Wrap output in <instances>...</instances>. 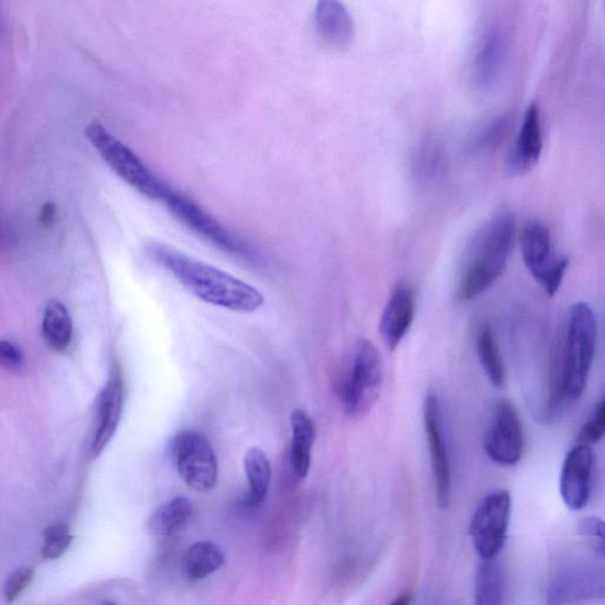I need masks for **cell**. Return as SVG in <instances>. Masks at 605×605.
<instances>
[{
  "label": "cell",
  "instance_id": "obj_15",
  "mask_svg": "<svg viewBox=\"0 0 605 605\" xmlns=\"http://www.w3.org/2000/svg\"><path fill=\"white\" fill-rule=\"evenodd\" d=\"M414 316V292L410 285L400 283L392 290L379 325L380 335L390 352H395L411 331Z\"/></svg>",
  "mask_w": 605,
  "mask_h": 605
},
{
  "label": "cell",
  "instance_id": "obj_26",
  "mask_svg": "<svg viewBox=\"0 0 605 605\" xmlns=\"http://www.w3.org/2000/svg\"><path fill=\"white\" fill-rule=\"evenodd\" d=\"M74 536L67 526L56 525L46 529L42 554L45 560H57L73 543Z\"/></svg>",
  "mask_w": 605,
  "mask_h": 605
},
{
  "label": "cell",
  "instance_id": "obj_23",
  "mask_svg": "<svg viewBox=\"0 0 605 605\" xmlns=\"http://www.w3.org/2000/svg\"><path fill=\"white\" fill-rule=\"evenodd\" d=\"M477 353L490 383L500 388L506 382V369L493 326H482L477 337Z\"/></svg>",
  "mask_w": 605,
  "mask_h": 605
},
{
  "label": "cell",
  "instance_id": "obj_16",
  "mask_svg": "<svg viewBox=\"0 0 605 605\" xmlns=\"http://www.w3.org/2000/svg\"><path fill=\"white\" fill-rule=\"evenodd\" d=\"M543 126L541 110L531 105L522 119L510 160L511 171L517 173L532 170L543 152Z\"/></svg>",
  "mask_w": 605,
  "mask_h": 605
},
{
  "label": "cell",
  "instance_id": "obj_19",
  "mask_svg": "<svg viewBox=\"0 0 605 605\" xmlns=\"http://www.w3.org/2000/svg\"><path fill=\"white\" fill-rule=\"evenodd\" d=\"M244 469L249 484L244 505L258 508L266 501L271 483L272 469L267 453L259 447H251L244 456Z\"/></svg>",
  "mask_w": 605,
  "mask_h": 605
},
{
  "label": "cell",
  "instance_id": "obj_14",
  "mask_svg": "<svg viewBox=\"0 0 605 605\" xmlns=\"http://www.w3.org/2000/svg\"><path fill=\"white\" fill-rule=\"evenodd\" d=\"M123 414V381L118 368H114L110 378L97 399V424L91 441V454L100 456L116 436Z\"/></svg>",
  "mask_w": 605,
  "mask_h": 605
},
{
  "label": "cell",
  "instance_id": "obj_17",
  "mask_svg": "<svg viewBox=\"0 0 605 605\" xmlns=\"http://www.w3.org/2000/svg\"><path fill=\"white\" fill-rule=\"evenodd\" d=\"M290 426V467L294 478L303 480L312 468L313 449L317 436L316 424L312 417L298 408L291 413Z\"/></svg>",
  "mask_w": 605,
  "mask_h": 605
},
{
  "label": "cell",
  "instance_id": "obj_8",
  "mask_svg": "<svg viewBox=\"0 0 605 605\" xmlns=\"http://www.w3.org/2000/svg\"><path fill=\"white\" fill-rule=\"evenodd\" d=\"M519 241L529 272L548 296L553 298L563 283L569 258L555 252L550 230L541 222H529L522 227Z\"/></svg>",
  "mask_w": 605,
  "mask_h": 605
},
{
  "label": "cell",
  "instance_id": "obj_31",
  "mask_svg": "<svg viewBox=\"0 0 605 605\" xmlns=\"http://www.w3.org/2000/svg\"><path fill=\"white\" fill-rule=\"evenodd\" d=\"M413 594L403 593L398 596L395 601H391L388 605H413Z\"/></svg>",
  "mask_w": 605,
  "mask_h": 605
},
{
  "label": "cell",
  "instance_id": "obj_29",
  "mask_svg": "<svg viewBox=\"0 0 605 605\" xmlns=\"http://www.w3.org/2000/svg\"><path fill=\"white\" fill-rule=\"evenodd\" d=\"M35 577V571L31 568H21L12 572L4 586V596L8 603H12L30 585Z\"/></svg>",
  "mask_w": 605,
  "mask_h": 605
},
{
  "label": "cell",
  "instance_id": "obj_30",
  "mask_svg": "<svg viewBox=\"0 0 605 605\" xmlns=\"http://www.w3.org/2000/svg\"><path fill=\"white\" fill-rule=\"evenodd\" d=\"M25 363V354L18 342L3 339L0 342V364L11 371H19Z\"/></svg>",
  "mask_w": 605,
  "mask_h": 605
},
{
  "label": "cell",
  "instance_id": "obj_5",
  "mask_svg": "<svg viewBox=\"0 0 605 605\" xmlns=\"http://www.w3.org/2000/svg\"><path fill=\"white\" fill-rule=\"evenodd\" d=\"M86 137L106 165L127 185L151 201L165 202L173 188L106 126L93 121L86 128Z\"/></svg>",
  "mask_w": 605,
  "mask_h": 605
},
{
  "label": "cell",
  "instance_id": "obj_24",
  "mask_svg": "<svg viewBox=\"0 0 605 605\" xmlns=\"http://www.w3.org/2000/svg\"><path fill=\"white\" fill-rule=\"evenodd\" d=\"M505 580L501 566L483 561L476 576V605H504Z\"/></svg>",
  "mask_w": 605,
  "mask_h": 605
},
{
  "label": "cell",
  "instance_id": "obj_27",
  "mask_svg": "<svg viewBox=\"0 0 605 605\" xmlns=\"http://www.w3.org/2000/svg\"><path fill=\"white\" fill-rule=\"evenodd\" d=\"M605 436V398L595 413L584 424L579 434V444L594 445Z\"/></svg>",
  "mask_w": 605,
  "mask_h": 605
},
{
  "label": "cell",
  "instance_id": "obj_9",
  "mask_svg": "<svg viewBox=\"0 0 605 605\" xmlns=\"http://www.w3.org/2000/svg\"><path fill=\"white\" fill-rule=\"evenodd\" d=\"M512 499L508 490L489 494L474 512L469 534L483 561H495L504 549L510 526Z\"/></svg>",
  "mask_w": 605,
  "mask_h": 605
},
{
  "label": "cell",
  "instance_id": "obj_32",
  "mask_svg": "<svg viewBox=\"0 0 605 605\" xmlns=\"http://www.w3.org/2000/svg\"><path fill=\"white\" fill-rule=\"evenodd\" d=\"M102 605H118L117 603H114L111 601H105Z\"/></svg>",
  "mask_w": 605,
  "mask_h": 605
},
{
  "label": "cell",
  "instance_id": "obj_13",
  "mask_svg": "<svg viewBox=\"0 0 605 605\" xmlns=\"http://www.w3.org/2000/svg\"><path fill=\"white\" fill-rule=\"evenodd\" d=\"M509 55L508 35L500 25H489L478 43L472 62L474 85L493 89L503 76Z\"/></svg>",
  "mask_w": 605,
  "mask_h": 605
},
{
  "label": "cell",
  "instance_id": "obj_11",
  "mask_svg": "<svg viewBox=\"0 0 605 605\" xmlns=\"http://www.w3.org/2000/svg\"><path fill=\"white\" fill-rule=\"evenodd\" d=\"M423 424L426 433L431 465L435 483L436 500L440 509H449L452 495L451 461L444 434V419L435 395L423 402Z\"/></svg>",
  "mask_w": 605,
  "mask_h": 605
},
{
  "label": "cell",
  "instance_id": "obj_6",
  "mask_svg": "<svg viewBox=\"0 0 605 605\" xmlns=\"http://www.w3.org/2000/svg\"><path fill=\"white\" fill-rule=\"evenodd\" d=\"M163 204L171 215L193 234L214 245L225 253L260 263L259 253L241 238L228 230L218 219L212 217L199 204L174 188Z\"/></svg>",
  "mask_w": 605,
  "mask_h": 605
},
{
  "label": "cell",
  "instance_id": "obj_10",
  "mask_svg": "<svg viewBox=\"0 0 605 605\" xmlns=\"http://www.w3.org/2000/svg\"><path fill=\"white\" fill-rule=\"evenodd\" d=\"M525 446V430L517 408L509 400H500L485 437L487 456L498 465L515 466L520 462Z\"/></svg>",
  "mask_w": 605,
  "mask_h": 605
},
{
  "label": "cell",
  "instance_id": "obj_18",
  "mask_svg": "<svg viewBox=\"0 0 605 605\" xmlns=\"http://www.w3.org/2000/svg\"><path fill=\"white\" fill-rule=\"evenodd\" d=\"M315 25L321 37L336 46L348 45L355 34V24L348 9L335 0H323L315 9Z\"/></svg>",
  "mask_w": 605,
  "mask_h": 605
},
{
  "label": "cell",
  "instance_id": "obj_2",
  "mask_svg": "<svg viewBox=\"0 0 605 605\" xmlns=\"http://www.w3.org/2000/svg\"><path fill=\"white\" fill-rule=\"evenodd\" d=\"M516 233L515 216L500 212L474 234L462 261L457 301L469 302L495 285L508 267Z\"/></svg>",
  "mask_w": 605,
  "mask_h": 605
},
{
  "label": "cell",
  "instance_id": "obj_25",
  "mask_svg": "<svg viewBox=\"0 0 605 605\" xmlns=\"http://www.w3.org/2000/svg\"><path fill=\"white\" fill-rule=\"evenodd\" d=\"M445 155L443 149L433 139L423 141L415 156V172L423 182H430L444 170Z\"/></svg>",
  "mask_w": 605,
  "mask_h": 605
},
{
  "label": "cell",
  "instance_id": "obj_4",
  "mask_svg": "<svg viewBox=\"0 0 605 605\" xmlns=\"http://www.w3.org/2000/svg\"><path fill=\"white\" fill-rule=\"evenodd\" d=\"M383 378L380 350L367 338L355 339L342 364L337 383L343 412L354 420L368 415L381 396Z\"/></svg>",
  "mask_w": 605,
  "mask_h": 605
},
{
  "label": "cell",
  "instance_id": "obj_20",
  "mask_svg": "<svg viewBox=\"0 0 605 605\" xmlns=\"http://www.w3.org/2000/svg\"><path fill=\"white\" fill-rule=\"evenodd\" d=\"M42 335L48 348L62 353L71 346L74 335L73 318L67 306L52 300L45 304Z\"/></svg>",
  "mask_w": 605,
  "mask_h": 605
},
{
  "label": "cell",
  "instance_id": "obj_12",
  "mask_svg": "<svg viewBox=\"0 0 605 605\" xmlns=\"http://www.w3.org/2000/svg\"><path fill=\"white\" fill-rule=\"evenodd\" d=\"M594 452L591 445L577 444L565 456L561 473V495L572 511L585 508L592 495Z\"/></svg>",
  "mask_w": 605,
  "mask_h": 605
},
{
  "label": "cell",
  "instance_id": "obj_1",
  "mask_svg": "<svg viewBox=\"0 0 605 605\" xmlns=\"http://www.w3.org/2000/svg\"><path fill=\"white\" fill-rule=\"evenodd\" d=\"M145 252L193 296L207 304L241 314L255 313L264 305L263 293L255 287L169 244L152 240L145 244Z\"/></svg>",
  "mask_w": 605,
  "mask_h": 605
},
{
  "label": "cell",
  "instance_id": "obj_21",
  "mask_svg": "<svg viewBox=\"0 0 605 605\" xmlns=\"http://www.w3.org/2000/svg\"><path fill=\"white\" fill-rule=\"evenodd\" d=\"M193 517V505L185 497H177L160 506L149 520L145 529L154 537H169L184 530Z\"/></svg>",
  "mask_w": 605,
  "mask_h": 605
},
{
  "label": "cell",
  "instance_id": "obj_3",
  "mask_svg": "<svg viewBox=\"0 0 605 605\" xmlns=\"http://www.w3.org/2000/svg\"><path fill=\"white\" fill-rule=\"evenodd\" d=\"M597 343V323L591 305H571L566 320L565 349L559 372L554 374L550 413L563 402L579 401L584 395L593 367Z\"/></svg>",
  "mask_w": 605,
  "mask_h": 605
},
{
  "label": "cell",
  "instance_id": "obj_22",
  "mask_svg": "<svg viewBox=\"0 0 605 605\" xmlns=\"http://www.w3.org/2000/svg\"><path fill=\"white\" fill-rule=\"evenodd\" d=\"M225 563L222 549L209 542H198L188 548L184 555V570L192 581H201L215 574Z\"/></svg>",
  "mask_w": 605,
  "mask_h": 605
},
{
  "label": "cell",
  "instance_id": "obj_28",
  "mask_svg": "<svg viewBox=\"0 0 605 605\" xmlns=\"http://www.w3.org/2000/svg\"><path fill=\"white\" fill-rule=\"evenodd\" d=\"M580 530L587 545L605 558V520L596 517L585 518Z\"/></svg>",
  "mask_w": 605,
  "mask_h": 605
},
{
  "label": "cell",
  "instance_id": "obj_7",
  "mask_svg": "<svg viewBox=\"0 0 605 605\" xmlns=\"http://www.w3.org/2000/svg\"><path fill=\"white\" fill-rule=\"evenodd\" d=\"M174 465L185 484L196 493H208L218 483L219 464L209 440L202 433L184 431L171 441Z\"/></svg>",
  "mask_w": 605,
  "mask_h": 605
}]
</instances>
